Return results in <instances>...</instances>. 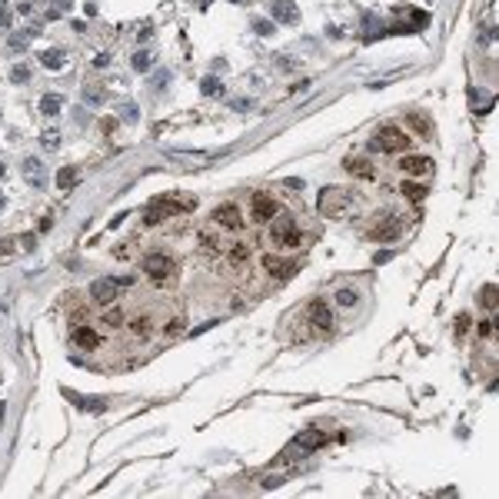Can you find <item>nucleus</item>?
Instances as JSON below:
<instances>
[{"mask_svg":"<svg viewBox=\"0 0 499 499\" xmlns=\"http://www.w3.org/2000/svg\"><path fill=\"white\" fill-rule=\"evenodd\" d=\"M117 297H120V280L100 276V280H94V283H90V300H94V303L110 306V303H117Z\"/></svg>","mask_w":499,"mask_h":499,"instance_id":"obj_6","label":"nucleus"},{"mask_svg":"<svg viewBox=\"0 0 499 499\" xmlns=\"http://www.w3.org/2000/svg\"><path fill=\"white\" fill-rule=\"evenodd\" d=\"M466 329H469V316L459 313L456 316V336H466Z\"/></svg>","mask_w":499,"mask_h":499,"instance_id":"obj_37","label":"nucleus"},{"mask_svg":"<svg viewBox=\"0 0 499 499\" xmlns=\"http://www.w3.org/2000/svg\"><path fill=\"white\" fill-rule=\"evenodd\" d=\"M70 396V403L77 406V410H87V413H103L107 410V399H100V396H80V393H70V390H63Z\"/></svg>","mask_w":499,"mask_h":499,"instance_id":"obj_14","label":"nucleus"},{"mask_svg":"<svg viewBox=\"0 0 499 499\" xmlns=\"http://www.w3.org/2000/svg\"><path fill=\"white\" fill-rule=\"evenodd\" d=\"M20 170H24V180H27L30 187H47V167H44V160L27 157Z\"/></svg>","mask_w":499,"mask_h":499,"instance_id":"obj_13","label":"nucleus"},{"mask_svg":"<svg viewBox=\"0 0 499 499\" xmlns=\"http://www.w3.org/2000/svg\"><path fill=\"white\" fill-rule=\"evenodd\" d=\"M20 247H24V250H33V236H20Z\"/></svg>","mask_w":499,"mask_h":499,"instance_id":"obj_47","label":"nucleus"},{"mask_svg":"<svg viewBox=\"0 0 499 499\" xmlns=\"http://www.w3.org/2000/svg\"><path fill=\"white\" fill-rule=\"evenodd\" d=\"M167 80H170V73H167V70H160V73H157V83H153V87L163 90V87H167Z\"/></svg>","mask_w":499,"mask_h":499,"instance_id":"obj_41","label":"nucleus"},{"mask_svg":"<svg viewBox=\"0 0 499 499\" xmlns=\"http://www.w3.org/2000/svg\"><path fill=\"white\" fill-rule=\"evenodd\" d=\"M10 253H13V243H10V240L0 243V256H10Z\"/></svg>","mask_w":499,"mask_h":499,"instance_id":"obj_44","label":"nucleus"},{"mask_svg":"<svg viewBox=\"0 0 499 499\" xmlns=\"http://www.w3.org/2000/svg\"><path fill=\"white\" fill-rule=\"evenodd\" d=\"M83 100H87L90 107H100V103H103V87H97V83L83 87Z\"/></svg>","mask_w":499,"mask_h":499,"instance_id":"obj_28","label":"nucleus"},{"mask_svg":"<svg viewBox=\"0 0 499 499\" xmlns=\"http://www.w3.org/2000/svg\"><path fill=\"white\" fill-rule=\"evenodd\" d=\"M489 333H493V323H489V320L479 323V336H489Z\"/></svg>","mask_w":499,"mask_h":499,"instance_id":"obj_45","label":"nucleus"},{"mask_svg":"<svg viewBox=\"0 0 499 499\" xmlns=\"http://www.w3.org/2000/svg\"><path fill=\"white\" fill-rule=\"evenodd\" d=\"M369 240H373V243H393V240H399V220H393V216L376 220L373 227H369Z\"/></svg>","mask_w":499,"mask_h":499,"instance_id":"obj_10","label":"nucleus"},{"mask_svg":"<svg viewBox=\"0 0 499 499\" xmlns=\"http://www.w3.org/2000/svg\"><path fill=\"white\" fill-rule=\"evenodd\" d=\"M469 97H473V103H476L473 110H479V114H486V110L493 107V97H489V94H476V90H473Z\"/></svg>","mask_w":499,"mask_h":499,"instance_id":"obj_31","label":"nucleus"},{"mask_svg":"<svg viewBox=\"0 0 499 499\" xmlns=\"http://www.w3.org/2000/svg\"><path fill=\"white\" fill-rule=\"evenodd\" d=\"M213 220L220 223V227H227V230H240L243 227V216H240V207H236V203H223V207H216Z\"/></svg>","mask_w":499,"mask_h":499,"instance_id":"obj_12","label":"nucleus"},{"mask_svg":"<svg viewBox=\"0 0 499 499\" xmlns=\"http://www.w3.org/2000/svg\"><path fill=\"white\" fill-rule=\"evenodd\" d=\"M120 117H123L126 123H137V120H140V107H137V103H123Z\"/></svg>","mask_w":499,"mask_h":499,"instance_id":"obj_35","label":"nucleus"},{"mask_svg":"<svg viewBox=\"0 0 499 499\" xmlns=\"http://www.w3.org/2000/svg\"><path fill=\"white\" fill-rule=\"evenodd\" d=\"M410 126H413V130H419V137H430V133H433L430 117H423V114H410Z\"/></svg>","mask_w":499,"mask_h":499,"instance_id":"obj_24","label":"nucleus"},{"mask_svg":"<svg viewBox=\"0 0 499 499\" xmlns=\"http://www.w3.org/2000/svg\"><path fill=\"white\" fill-rule=\"evenodd\" d=\"M7 20H10V17H7V13H4V10H0V24H7Z\"/></svg>","mask_w":499,"mask_h":499,"instance_id":"obj_48","label":"nucleus"},{"mask_svg":"<svg viewBox=\"0 0 499 499\" xmlns=\"http://www.w3.org/2000/svg\"><path fill=\"white\" fill-rule=\"evenodd\" d=\"M40 146H44V150H57V146H60L57 130H44V137H40Z\"/></svg>","mask_w":499,"mask_h":499,"instance_id":"obj_33","label":"nucleus"},{"mask_svg":"<svg viewBox=\"0 0 499 499\" xmlns=\"http://www.w3.org/2000/svg\"><path fill=\"white\" fill-rule=\"evenodd\" d=\"M343 167H346V173H353V177H360V180H373V177H376V167H373V160L349 157V160H343Z\"/></svg>","mask_w":499,"mask_h":499,"instance_id":"obj_15","label":"nucleus"},{"mask_svg":"<svg viewBox=\"0 0 499 499\" xmlns=\"http://www.w3.org/2000/svg\"><path fill=\"white\" fill-rule=\"evenodd\" d=\"M286 190H300V187H303V180H297V177H290V180H286V183H283Z\"/></svg>","mask_w":499,"mask_h":499,"instance_id":"obj_43","label":"nucleus"},{"mask_svg":"<svg viewBox=\"0 0 499 499\" xmlns=\"http://www.w3.org/2000/svg\"><path fill=\"white\" fill-rule=\"evenodd\" d=\"M123 320H126V316H123L120 310H110V313H103V323H107V326H123Z\"/></svg>","mask_w":499,"mask_h":499,"instance_id":"obj_36","label":"nucleus"},{"mask_svg":"<svg viewBox=\"0 0 499 499\" xmlns=\"http://www.w3.org/2000/svg\"><path fill=\"white\" fill-rule=\"evenodd\" d=\"M143 273L153 280V283L167 286L173 276H177V260L170 253H146L143 256Z\"/></svg>","mask_w":499,"mask_h":499,"instance_id":"obj_2","label":"nucleus"},{"mask_svg":"<svg viewBox=\"0 0 499 499\" xmlns=\"http://www.w3.org/2000/svg\"><path fill=\"white\" fill-rule=\"evenodd\" d=\"M130 329H133V333H137V336H146V333H150V329H153L150 316H137V320H130Z\"/></svg>","mask_w":499,"mask_h":499,"instance_id":"obj_30","label":"nucleus"},{"mask_svg":"<svg viewBox=\"0 0 499 499\" xmlns=\"http://www.w3.org/2000/svg\"><path fill=\"white\" fill-rule=\"evenodd\" d=\"M0 210H4V196H0Z\"/></svg>","mask_w":499,"mask_h":499,"instance_id":"obj_50","label":"nucleus"},{"mask_svg":"<svg viewBox=\"0 0 499 499\" xmlns=\"http://www.w3.org/2000/svg\"><path fill=\"white\" fill-rule=\"evenodd\" d=\"M60 107H63L60 94H44L40 97V110H44V114H60Z\"/></svg>","mask_w":499,"mask_h":499,"instance_id":"obj_22","label":"nucleus"},{"mask_svg":"<svg viewBox=\"0 0 499 499\" xmlns=\"http://www.w3.org/2000/svg\"><path fill=\"white\" fill-rule=\"evenodd\" d=\"M399 190H403V196H406V200H410V203H419V200H423V196H426V187L413 183V180H410V183H403Z\"/></svg>","mask_w":499,"mask_h":499,"instance_id":"obj_26","label":"nucleus"},{"mask_svg":"<svg viewBox=\"0 0 499 499\" xmlns=\"http://www.w3.org/2000/svg\"><path fill=\"white\" fill-rule=\"evenodd\" d=\"M323 442H326V433H323L320 426H310V430H303L300 436H293L290 449H286V456H280V463L293 459V456H306V453H313V449H320Z\"/></svg>","mask_w":499,"mask_h":499,"instance_id":"obj_4","label":"nucleus"},{"mask_svg":"<svg viewBox=\"0 0 499 499\" xmlns=\"http://www.w3.org/2000/svg\"><path fill=\"white\" fill-rule=\"evenodd\" d=\"M73 343L80 349H97L100 346V333H97V329H90V326H77V333H73Z\"/></svg>","mask_w":499,"mask_h":499,"instance_id":"obj_16","label":"nucleus"},{"mask_svg":"<svg viewBox=\"0 0 499 499\" xmlns=\"http://www.w3.org/2000/svg\"><path fill=\"white\" fill-rule=\"evenodd\" d=\"M399 170L413 173V177H423V173H430V160L426 157H406V160H399Z\"/></svg>","mask_w":499,"mask_h":499,"instance_id":"obj_17","label":"nucleus"},{"mask_svg":"<svg viewBox=\"0 0 499 499\" xmlns=\"http://www.w3.org/2000/svg\"><path fill=\"white\" fill-rule=\"evenodd\" d=\"M107 63H110V53H100V57L94 60V67H107Z\"/></svg>","mask_w":499,"mask_h":499,"instance_id":"obj_46","label":"nucleus"},{"mask_svg":"<svg viewBox=\"0 0 499 499\" xmlns=\"http://www.w3.org/2000/svg\"><path fill=\"white\" fill-rule=\"evenodd\" d=\"M233 110H250V97H243V100H233Z\"/></svg>","mask_w":499,"mask_h":499,"instance_id":"obj_42","label":"nucleus"},{"mask_svg":"<svg viewBox=\"0 0 499 499\" xmlns=\"http://www.w3.org/2000/svg\"><path fill=\"white\" fill-rule=\"evenodd\" d=\"M40 63H44V67H50V70H60L63 63H67V57H63L60 50H44V53H40Z\"/></svg>","mask_w":499,"mask_h":499,"instance_id":"obj_23","label":"nucleus"},{"mask_svg":"<svg viewBox=\"0 0 499 499\" xmlns=\"http://www.w3.org/2000/svg\"><path fill=\"white\" fill-rule=\"evenodd\" d=\"M247 256H250V247H247V243H236V247L230 250V263H233V266H236V263H243Z\"/></svg>","mask_w":499,"mask_h":499,"instance_id":"obj_34","label":"nucleus"},{"mask_svg":"<svg viewBox=\"0 0 499 499\" xmlns=\"http://www.w3.org/2000/svg\"><path fill=\"white\" fill-rule=\"evenodd\" d=\"M27 40H30V37H13V40H10V50H17V53H20V50L27 47Z\"/></svg>","mask_w":499,"mask_h":499,"instance_id":"obj_40","label":"nucleus"},{"mask_svg":"<svg viewBox=\"0 0 499 499\" xmlns=\"http://www.w3.org/2000/svg\"><path fill=\"white\" fill-rule=\"evenodd\" d=\"M263 270H266V276H273V280H290L293 273H297V263H293L290 256H263Z\"/></svg>","mask_w":499,"mask_h":499,"instance_id":"obj_11","label":"nucleus"},{"mask_svg":"<svg viewBox=\"0 0 499 499\" xmlns=\"http://www.w3.org/2000/svg\"><path fill=\"white\" fill-rule=\"evenodd\" d=\"M340 207H346V190H340V187H326V190H320V213H326V216H340Z\"/></svg>","mask_w":499,"mask_h":499,"instance_id":"obj_9","label":"nucleus"},{"mask_svg":"<svg viewBox=\"0 0 499 499\" xmlns=\"http://www.w3.org/2000/svg\"><path fill=\"white\" fill-rule=\"evenodd\" d=\"M100 130L103 133H114L117 130V120H114V117H103V120H100Z\"/></svg>","mask_w":499,"mask_h":499,"instance_id":"obj_38","label":"nucleus"},{"mask_svg":"<svg viewBox=\"0 0 499 499\" xmlns=\"http://www.w3.org/2000/svg\"><path fill=\"white\" fill-rule=\"evenodd\" d=\"M336 303H340L343 310H353V306L360 303V293H356L353 286H340V290H336Z\"/></svg>","mask_w":499,"mask_h":499,"instance_id":"obj_19","label":"nucleus"},{"mask_svg":"<svg viewBox=\"0 0 499 499\" xmlns=\"http://www.w3.org/2000/svg\"><path fill=\"white\" fill-rule=\"evenodd\" d=\"M77 177H80V170H77V167H60L57 170V187L60 190H70L77 183Z\"/></svg>","mask_w":499,"mask_h":499,"instance_id":"obj_20","label":"nucleus"},{"mask_svg":"<svg viewBox=\"0 0 499 499\" xmlns=\"http://www.w3.org/2000/svg\"><path fill=\"white\" fill-rule=\"evenodd\" d=\"M273 17L283 20V24H293L300 13H297V7H293V0H273Z\"/></svg>","mask_w":499,"mask_h":499,"instance_id":"obj_18","label":"nucleus"},{"mask_svg":"<svg viewBox=\"0 0 499 499\" xmlns=\"http://www.w3.org/2000/svg\"><path fill=\"white\" fill-rule=\"evenodd\" d=\"M406 146H410V137H406L399 126H383V130L369 140V150H376V153H399V150H406Z\"/></svg>","mask_w":499,"mask_h":499,"instance_id":"obj_5","label":"nucleus"},{"mask_svg":"<svg viewBox=\"0 0 499 499\" xmlns=\"http://www.w3.org/2000/svg\"><path fill=\"white\" fill-rule=\"evenodd\" d=\"M200 90L207 97H220L223 94V80H216V77H203V80H200Z\"/></svg>","mask_w":499,"mask_h":499,"instance_id":"obj_27","label":"nucleus"},{"mask_svg":"<svg viewBox=\"0 0 499 499\" xmlns=\"http://www.w3.org/2000/svg\"><path fill=\"white\" fill-rule=\"evenodd\" d=\"M273 227H270V240L276 243V247L283 250H293L303 243V233H300V227L293 223V216H273Z\"/></svg>","mask_w":499,"mask_h":499,"instance_id":"obj_3","label":"nucleus"},{"mask_svg":"<svg viewBox=\"0 0 499 499\" xmlns=\"http://www.w3.org/2000/svg\"><path fill=\"white\" fill-rule=\"evenodd\" d=\"M306 316H310V326H316V329H323V333H326V329H333V310H329V303L326 300H310V303H306Z\"/></svg>","mask_w":499,"mask_h":499,"instance_id":"obj_7","label":"nucleus"},{"mask_svg":"<svg viewBox=\"0 0 499 499\" xmlns=\"http://www.w3.org/2000/svg\"><path fill=\"white\" fill-rule=\"evenodd\" d=\"M4 170H7V167H4V163H0V177H4Z\"/></svg>","mask_w":499,"mask_h":499,"instance_id":"obj_49","label":"nucleus"},{"mask_svg":"<svg viewBox=\"0 0 499 499\" xmlns=\"http://www.w3.org/2000/svg\"><path fill=\"white\" fill-rule=\"evenodd\" d=\"M253 30H256L260 37H270V33L276 30V27H273V20H266V17H256V20H253Z\"/></svg>","mask_w":499,"mask_h":499,"instance_id":"obj_32","label":"nucleus"},{"mask_svg":"<svg viewBox=\"0 0 499 499\" xmlns=\"http://www.w3.org/2000/svg\"><path fill=\"white\" fill-rule=\"evenodd\" d=\"M10 80L13 83H30V67H27V63H13V67H10Z\"/></svg>","mask_w":499,"mask_h":499,"instance_id":"obj_29","label":"nucleus"},{"mask_svg":"<svg viewBox=\"0 0 499 499\" xmlns=\"http://www.w3.org/2000/svg\"><path fill=\"white\" fill-rule=\"evenodd\" d=\"M187 210H193V200H190V196H160V200H153L150 207H146L143 223L153 227L157 220H167V216H173V213H187Z\"/></svg>","mask_w":499,"mask_h":499,"instance_id":"obj_1","label":"nucleus"},{"mask_svg":"<svg viewBox=\"0 0 499 499\" xmlns=\"http://www.w3.org/2000/svg\"><path fill=\"white\" fill-rule=\"evenodd\" d=\"M236 4H243V0H236Z\"/></svg>","mask_w":499,"mask_h":499,"instance_id":"obj_51","label":"nucleus"},{"mask_svg":"<svg viewBox=\"0 0 499 499\" xmlns=\"http://www.w3.org/2000/svg\"><path fill=\"white\" fill-rule=\"evenodd\" d=\"M479 303L486 306V310H496V306H499V290H496V283H486V286H483Z\"/></svg>","mask_w":499,"mask_h":499,"instance_id":"obj_21","label":"nucleus"},{"mask_svg":"<svg viewBox=\"0 0 499 499\" xmlns=\"http://www.w3.org/2000/svg\"><path fill=\"white\" fill-rule=\"evenodd\" d=\"M203 250H220V240H216V236H203Z\"/></svg>","mask_w":499,"mask_h":499,"instance_id":"obj_39","label":"nucleus"},{"mask_svg":"<svg viewBox=\"0 0 499 499\" xmlns=\"http://www.w3.org/2000/svg\"><path fill=\"white\" fill-rule=\"evenodd\" d=\"M130 67H133V70H140V73H143V70H150V67H153V53L137 50V53L130 57Z\"/></svg>","mask_w":499,"mask_h":499,"instance_id":"obj_25","label":"nucleus"},{"mask_svg":"<svg viewBox=\"0 0 499 499\" xmlns=\"http://www.w3.org/2000/svg\"><path fill=\"white\" fill-rule=\"evenodd\" d=\"M250 213H253V220H256V223H270L273 216L280 213V207H276V200H273V196H266L263 190H260V193H253V200H250Z\"/></svg>","mask_w":499,"mask_h":499,"instance_id":"obj_8","label":"nucleus"}]
</instances>
